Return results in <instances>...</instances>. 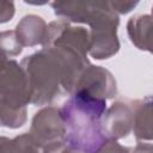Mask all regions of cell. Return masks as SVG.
<instances>
[{
    "label": "cell",
    "instance_id": "16",
    "mask_svg": "<svg viewBox=\"0 0 153 153\" xmlns=\"http://www.w3.org/2000/svg\"><path fill=\"white\" fill-rule=\"evenodd\" d=\"M42 153H82L71 146H68L65 141L54 143L51 146H48L42 149Z\"/></svg>",
    "mask_w": 153,
    "mask_h": 153
},
{
    "label": "cell",
    "instance_id": "11",
    "mask_svg": "<svg viewBox=\"0 0 153 153\" xmlns=\"http://www.w3.org/2000/svg\"><path fill=\"white\" fill-rule=\"evenodd\" d=\"M0 153H39V148L29 133L13 139L0 136Z\"/></svg>",
    "mask_w": 153,
    "mask_h": 153
},
{
    "label": "cell",
    "instance_id": "5",
    "mask_svg": "<svg viewBox=\"0 0 153 153\" xmlns=\"http://www.w3.org/2000/svg\"><path fill=\"white\" fill-rule=\"evenodd\" d=\"M29 134L39 149L65 141L66 128L60 110L55 106L39 109L32 117Z\"/></svg>",
    "mask_w": 153,
    "mask_h": 153
},
{
    "label": "cell",
    "instance_id": "17",
    "mask_svg": "<svg viewBox=\"0 0 153 153\" xmlns=\"http://www.w3.org/2000/svg\"><path fill=\"white\" fill-rule=\"evenodd\" d=\"M130 153H153V147L149 142H137V145L130 148Z\"/></svg>",
    "mask_w": 153,
    "mask_h": 153
},
{
    "label": "cell",
    "instance_id": "2",
    "mask_svg": "<svg viewBox=\"0 0 153 153\" xmlns=\"http://www.w3.org/2000/svg\"><path fill=\"white\" fill-rule=\"evenodd\" d=\"M54 13L72 23L90 26L88 54L96 60H105L120 50L117 27L120 17L109 1H54Z\"/></svg>",
    "mask_w": 153,
    "mask_h": 153
},
{
    "label": "cell",
    "instance_id": "1",
    "mask_svg": "<svg viewBox=\"0 0 153 153\" xmlns=\"http://www.w3.org/2000/svg\"><path fill=\"white\" fill-rule=\"evenodd\" d=\"M87 65V57L60 47L42 48L24 57L20 66L27 78L30 104L49 105L62 91L72 94L76 79Z\"/></svg>",
    "mask_w": 153,
    "mask_h": 153
},
{
    "label": "cell",
    "instance_id": "13",
    "mask_svg": "<svg viewBox=\"0 0 153 153\" xmlns=\"http://www.w3.org/2000/svg\"><path fill=\"white\" fill-rule=\"evenodd\" d=\"M97 153H130V147L122 146L116 140L108 139V141L100 147Z\"/></svg>",
    "mask_w": 153,
    "mask_h": 153
},
{
    "label": "cell",
    "instance_id": "10",
    "mask_svg": "<svg viewBox=\"0 0 153 153\" xmlns=\"http://www.w3.org/2000/svg\"><path fill=\"white\" fill-rule=\"evenodd\" d=\"M127 32L130 42L137 49L152 51V17L149 14L131 17L127 23Z\"/></svg>",
    "mask_w": 153,
    "mask_h": 153
},
{
    "label": "cell",
    "instance_id": "14",
    "mask_svg": "<svg viewBox=\"0 0 153 153\" xmlns=\"http://www.w3.org/2000/svg\"><path fill=\"white\" fill-rule=\"evenodd\" d=\"M109 2L114 12H116L117 14H126L130 12L133 8H135L136 5L139 4V1H123V0H114Z\"/></svg>",
    "mask_w": 153,
    "mask_h": 153
},
{
    "label": "cell",
    "instance_id": "12",
    "mask_svg": "<svg viewBox=\"0 0 153 153\" xmlns=\"http://www.w3.org/2000/svg\"><path fill=\"white\" fill-rule=\"evenodd\" d=\"M0 51L7 57H14L23 51V45L19 43L14 30L0 32Z\"/></svg>",
    "mask_w": 153,
    "mask_h": 153
},
{
    "label": "cell",
    "instance_id": "15",
    "mask_svg": "<svg viewBox=\"0 0 153 153\" xmlns=\"http://www.w3.org/2000/svg\"><path fill=\"white\" fill-rule=\"evenodd\" d=\"M16 13L14 2L12 1H0V24L10 22Z\"/></svg>",
    "mask_w": 153,
    "mask_h": 153
},
{
    "label": "cell",
    "instance_id": "6",
    "mask_svg": "<svg viewBox=\"0 0 153 153\" xmlns=\"http://www.w3.org/2000/svg\"><path fill=\"white\" fill-rule=\"evenodd\" d=\"M74 92H82L98 99H111L117 94V82L110 71L102 66L87 65L74 85Z\"/></svg>",
    "mask_w": 153,
    "mask_h": 153
},
{
    "label": "cell",
    "instance_id": "9",
    "mask_svg": "<svg viewBox=\"0 0 153 153\" xmlns=\"http://www.w3.org/2000/svg\"><path fill=\"white\" fill-rule=\"evenodd\" d=\"M133 128L135 139L139 142L152 140V97L133 100Z\"/></svg>",
    "mask_w": 153,
    "mask_h": 153
},
{
    "label": "cell",
    "instance_id": "4",
    "mask_svg": "<svg viewBox=\"0 0 153 153\" xmlns=\"http://www.w3.org/2000/svg\"><path fill=\"white\" fill-rule=\"evenodd\" d=\"M29 104L30 90L24 69L0 51V127H23L27 120Z\"/></svg>",
    "mask_w": 153,
    "mask_h": 153
},
{
    "label": "cell",
    "instance_id": "7",
    "mask_svg": "<svg viewBox=\"0 0 153 153\" xmlns=\"http://www.w3.org/2000/svg\"><path fill=\"white\" fill-rule=\"evenodd\" d=\"M133 100H117L104 111L100 123L108 139L127 137L133 128Z\"/></svg>",
    "mask_w": 153,
    "mask_h": 153
},
{
    "label": "cell",
    "instance_id": "3",
    "mask_svg": "<svg viewBox=\"0 0 153 153\" xmlns=\"http://www.w3.org/2000/svg\"><path fill=\"white\" fill-rule=\"evenodd\" d=\"M66 128L65 142L82 152L97 153L108 141L102 128L106 100L74 92L59 109Z\"/></svg>",
    "mask_w": 153,
    "mask_h": 153
},
{
    "label": "cell",
    "instance_id": "8",
    "mask_svg": "<svg viewBox=\"0 0 153 153\" xmlns=\"http://www.w3.org/2000/svg\"><path fill=\"white\" fill-rule=\"evenodd\" d=\"M47 31V23L37 14L23 17L16 26V35L19 43L24 47H35L43 44Z\"/></svg>",
    "mask_w": 153,
    "mask_h": 153
}]
</instances>
